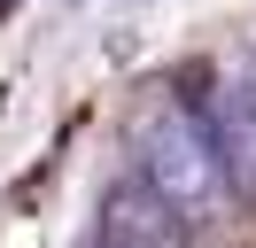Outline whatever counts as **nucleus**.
Here are the masks:
<instances>
[{
    "label": "nucleus",
    "instance_id": "nucleus-1",
    "mask_svg": "<svg viewBox=\"0 0 256 248\" xmlns=\"http://www.w3.org/2000/svg\"><path fill=\"white\" fill-rule=\"evenodd\" d=\"M132 155H140V178L171 202L178 217H218L233 194V163H225L218 132L194 116L186 101H148L132 116Z\"/></svg>",
    "mask_w": 256,
    "mask_h": 248
},
{
    "label": "nucleus",
    "instance_id": "nucleus-2",
    "mask_svg": "<svg viewBox=\"0 0 256 248\" xmlns=\"http://www.w3.org/2000/svg\"><path fill=\"white\" fill-rule=\"evenodd\" d=\"M94 248H186V217L156 194L148 178H124L94 210Z\"/></svg>",
    "mask_w": 256,
    "mask_h": 248
}]
</instances>
